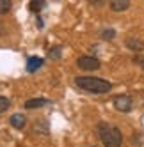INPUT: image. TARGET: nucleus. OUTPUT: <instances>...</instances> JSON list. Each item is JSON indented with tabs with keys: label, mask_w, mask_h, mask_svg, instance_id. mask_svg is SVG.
<instances>
[{
	"label": "nucleus",
	"mask_w": 144,
	"mask_h": 147,
	"mask_svg": "<svg viewBox=\"0 0 144 147\" xmlns=\"http://www.w3.org/2000/svg\"><path fill=\"white\" fill-rule=\"evenodd\" d=\"M75 85L89 94H107L112 90V83L103 80V78H96V76H77L75 78Z\"/></svg>",
	"instance_id": "obj_1"
},
{
	"label": "nucleus",
	"mask_w": 144,
	"mask_h": 147,
	"mask_svg": "<svg viewBox=\"0 0 144 147\" xmlns=\"http://www.w3.org/2000/svg\"><path fill=\"white\" fill-rule=\"evenodd\" d=\"M96 133H98L101 144H103L105 147H121V144H123L121 129L118 128V126L110 124V122H98Z\"/></svg>",
	"instance_id": "obj_2"
},
{
	"label": "nucleus",
	"mask_w": 144,
	"mask_h": 147,
	"mask_svg": "<svg viewBox=\"0 0 144 147\" xmlns=\"http://www.w3.org/2000/svg\"><path fill=\"white\" fill-rule=\"evenodd\" d=\"M112 105H114V108H116L118 112L128 113V112H132V108H133V99L128 96V94H119V96H114Z\"/></svg>",
	"instance_id": "obj_3"
},
{
	"label": "nucleus",
	"mask_w": 144,
	"mask_h": 147,
	"mask_svg": "<svg viewBox=\"0 0 144 147\" xmlns=\"http://www.w3.org/2000/svg\"><path fill=\"white\" fill-rule=\"evenodd\" d=\"M77 66L82 69V71H96L100 69V60L96 57H92V55H82L77 59Z\"/></svg>",
	"instance_id": "obj_4"
},
{
	"label": "nucleus",
	"mask_w": 144,
	"mask_h": 147,
	"mask_svg": "<svg viewBox=\"0 0 144 147\" xmlns=\"http://www.w3.org/2000/svg\"><path fill=\"white\" fill-rule=\"evenodd\" d=\"M46 105H52V101L46 99V98H32V99H27L23 107L27 110H34V108H43Z\"/></svg>",
	"instance_id": "obj_5"
},
{
	"label": "nucleus",
	"mask_w": 144,
	"mask_h": 147,
	"mask_svg": "<svg viewBox=\"0 0 144 147\" xmlns=\"http://www.w3.org/2000/svg\"><path fill=\"white\" fill-rule=\"evenodd\" d=\"M9 124H11L14 129H23L27 126V117L23 113H13L11 117H9Z\"/></svg>",
	"instance_id": "obj_6"
},
{
	"label": "nucleus",
	"mask_w": 144,
	"mask_h": 147,
	"mask_svg": "<svg viewBox=\"0 0 144 147\" xmlns=\"http://www.w3.org/2000/svg\"><path fill=\"white\" fill-rule=\"evenodd\" d=\"M109 7L114 13H123L130 7V0H109Z\"/></svg>",
	"instance_id": "obj_7"
},
{
	"label": "nucleus",
	"mask_w": 144,
	"mask_h": 147,
	"mask_svg": "<svg viewBox=\"0 0 144 147\" xmlns=\"http://www.w3.org/2000/svg\"><path fill=\"white\" fill-rule=\"evenodd\" d=\"M45 64V60L41 59V57H29L27 60V71L29 73H36L37 69H41Z\"/></svg>",
	"instance_id": "obj_8"
},
{
	"label": "nucleus",
	"mask_w": 144,
	"mask_h": 147,
	"mask_svg": "<svg viewBox=\"0 0 144 147\" xmlns=\"http://www.w3.org/2000/svg\"><path fill=\"white\" fill-rule=\"evenodd\" d=\"M125 45H126V48H130L132 51H142V50H144V41H141L139 37H133V36L125 41Z\"/></svg>",
	"instance_id": "obj_9"
},
{
	"label": "nucleus",
	"mask_w": 144,
	"mask_h": 147,
	"mask_svg": "<svg viewBox=\"0 0 144 147\" xmlns=\"http://www.w3.org/2000/svg\"><path fill=\"white\" fill-rule=\"evenodd\" d=\"M60 55H62V46H52L48 50V57L52 60H59Z\"/></svg>",
	"instance_id": "obj_10"
},
{
	"label": "nucleus",
	"mask_w": 144,
	"mask_h": 147,
	"mask_svg": "<svg viewBox=\"0 0 144 147\" xmlns=\"http://www.w3.org/2000/svg\"><path fill=\"white\" fill-rule=\"evenodd\" d=\"M11 5H13V0H0V14H7L11 11Z\"/></svg>",
	"instance_id": "obj_11"
},
{
	"label": "nucleus",
	"mask_w": 144,
	"mask_h": 147,
	"mask_svg": "<svg viewBox=\"0 0 144 147\" xmlns=\"http://www.w3.org/2000/svg\"><path fill=\"white\" fill-rule=\"evenodd\" d=\"M116 37V30L114 28H105V30H101V39L103 41H112Z\"/></svg>",
	"instance_id": "obj_12"
},
{
	"label": "nucleus",
	"mask_w": 144,
	"mask_h": 147,
	"mask_svg": "<svg viewBox=\"0 0 144 147\" xmlns=\"http://www.w3.org/2000/svg\"><path fill=\"white\" fill-rule=\"evenodd\" d=\"M45 5H46L45 0H32V2H30V11L39 13V11H41V9H43Z\"/></svg>",
	"instance_id": "obj_13"
},
{
	"label": "nucleus",
	"mask_w": 144,
	"mask_h": 147,
	"mask_svg": "<svg viewBox=\"0 0 144 147\" xmlns=\"http://www.w3.org/2000/svg\"><path fill=\"white\" fill-rule=\"evenodd\" d=\"M11 107V101H9L5 96H0V113H4L7 112V108Z\"/></svg>",
	"instance_id": "obj_14"
},
{
	"label": "nucleus",
	"mask_w": 144,
	"mask_h": 147,
	"mask_svg": "<svg viewBox=\"0 0 144 147\" xmlns=\"http://www.w3.org/2000/svg\"><path fill=\"white\" fill-rule=\"evenodd\" d=\"M87 2H89L92 7H101V5L107 4V0H87Z\"/></svg>",
	"instance_id": "obj_15"
},
{
	"label": "nucleus",
	"mask_w": 144,
	"mask_h": 147,
	"mask_svg": "<svg viewBox=\"0 0 144 147\" xmlns=\"http://www.w3.org/2000/svg\"><path fill=\"white\" fill-rule=\"evenodd\" d=\"M135 62H137V64L144 69V57H141V59H135Z\"/></svg>",
	"instance_id": "obj_16"
},
{
	"label": "nucleus",
	"mask_w": 144,
	"mask_h": 147,
	"mask_svg": "<svg viewBox=\"0 0 144 147\" xmlns=\"http://www.w3.org/2000/svg\"><path fill=\"white\" fill-rule=\"evenodd\" d=\"M92 147H94V145H92Z\"/></svg>",
	"instance_id": "obj_17"
}]
</instances>
